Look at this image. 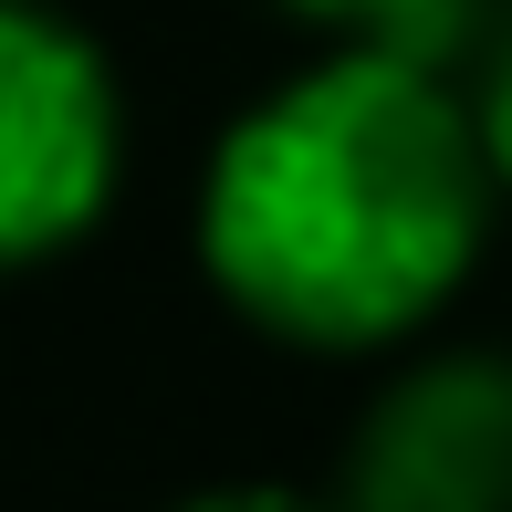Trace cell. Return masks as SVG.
Wrapping results in <instances>:
<instances>
[{
    "mask_svg": "<svg viewBox=\"0 0 512 512\" xmlns=\"http://www.w3.org/2000/svg\"><path fill=\"white\" fill-rule=\"evenodd\" d=\"M492 189L481 126L439 74L324 53L209 147L199 272L272 345L377 356L471 283Z\"/></svg>",
    "mask_w": 512,
    "mask_h": 512,
    "instance_id": "cell-1",
    "label": "cell"
},
{
    "mask_svg": "<svg viewBox=\"0 0 512 512\" xmlns=\"http://www.w3.org/2000/svg\"><path fill=\"white\" fill-rule=\"evenodd\" d=\"M126 95L84 21L53 0H0V272L63 262L115 209Z\"/></svg>",
    "mask_w": 512,
    "mask_h": 512,
    "instance_id": "cell-2",
    "label": "cell"
},
{
    "mask_svg": "<svg viewBox=\"0 0 512 512\" xmlns=\"http://www.w3.org/2000/svg\"><path fill=\"white\" fill-rule=\"evenodd\" d=\"M345 512H512V356L439 345L356 408L335 460Z\"/></svg>",
    "mask_w": 512,
    "mask_h": 512,
    "instance_id": "cell-3",
    "label": "cell"
},
{
    "mask_svg": "<svg viewBox=\"0 0 512 512\" xmlns=\"http://www.w3.org/2000/svg\"><path fill=\"white\" fill-rule=\"evenodd\" d=\"M283 11L335 32V53H387L418 74H450L481 32V0H283Z\"/></svg>",
    "mask_w": 512,
    "mask_h": 512,
    "instance_id": "cell-4",
    "label": "cell"
},
{
    "mask_svg": "<svg viewBox=\"0 0 512 512\" xmlns=\"http://www.w3.org/2000/svg\"><path fill=\"white\" fill-rule=\"evenodd\" d=\"M168 512H345L335 492H293V481H220V492H189Z\"/></svg>",
    "mask_w": 512,
    "mask_h": 512,
    "instance_id": "cell-5",
    "label": "cell"
},
{
    "mask_svg": "<svg viewBox=\"0 0 512 512\" xmlns=\"http://www.w3.org/2000/svg\"><path fill=\"white\" fill-rule=\"evenodd\" d=\"M471 126H481V157H492V178L512 189V42L492 53V84H481V105H471Z\"/></svg>",
    "mask_w": 512,
    "mask_h": 512,
    "instance_id": "cell-6",
    "label": "cell"
}]
</instances>
